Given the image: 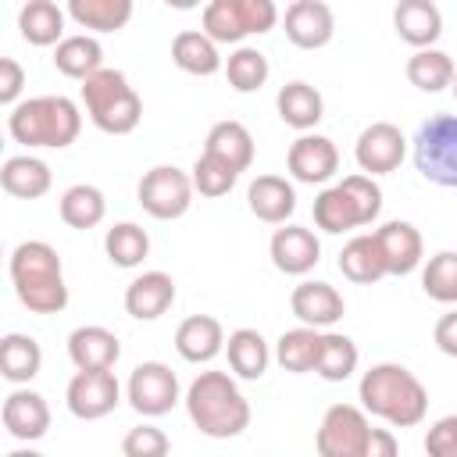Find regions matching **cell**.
<instances>
[{"label":"cell","instance_id":"6da1fadb","mask_svg":"<svg viewBox=\"0 0 457 457\" xmlns=\"http://www.w3.org/2000/svg\"><path fill=\"white\" fill-rule=\"evenodd\" d=\"M357 396H361V407L368 414L389 421L393 428H411L428 411V393H425L421 378L414 371H407L403 364H393V361L371 364L361 375Z\"/></svg>","mask_w":457,"mask_h":457},{"label":"cell","instance_id":"7a4b0ae2","mask_svg":"<svg viewBox=\"0 0 457 457\" xmlns=\"http://www.w3.org/2000/svg\"><path fill=\"white\" fill-rule=\"evenodd\" d=\"M11 282L21 307L32 314H61L68 307L61 257L43 239H25L11 250Z\"/></svg>","mask_w":457,"mask_h":457},{"label":"cell","instance_id":"3957f363","mask_svg":"<svg viewBox=\"0 0 457 457\" xmlns=\"http://www.w3.org/2000/svg\"><path fill=\"white\" fill-rule=\"evenodd\" d=\"M186 411L211 439H232L250 425V403L228 371H200L186 389Z\"/></svg>","mask_w":457,"mask_h":457},{"label":"cell","instance_id":"277c9868","mask_svg":"<svg viewBox=\"0 0 457 457\" xmlns=\"http://www.w3.org/2000/svg\"><path fill=\"white\" fill-rule=\"evenodd\" d=\"M7 132L21 146L64 150L79 139L82 114H79V104L68 96H32L7 114Z\"/></svg>","mask_w":457,"mask_h":457},{"label":"cell","instance_id":"5b68a950","mask_svg":"<svg viewBox=\"0 0 457 457\" xmlns=\"http://www.w3.org/2000/svg\"><path fill=\"white\" fill-rule=\"evenodd\" d=\"M382 211V189L368 175H346L343 182L321 189L314 196V225L328 236L371 225Z\"/></svg>","mask_w":457,"mask_h":457},{"label":"cell","instance_id":"8992f818","mask_svg":"<svg viewBox=\"0 0 457 457\" xmlns=\"http://www.w3.org/2000/svg\"><path fill=\"white\" fill-rule=\"evenodd\" d=\"M82 104L89 121L107 136H129L143 118V100L129 86L125 71L104 68L82 82Z\"/></svg>","mask_w":457,"mask_h":457},{"label":"cell","instance_id":"52a82bcc","mask_svg":"<svg viewBox=\"0 0 457 457\" xmlns=\"http://www.w3.org/2000/svg\"><path fill=\"white\" fill-rule=\"evenodd\" d=\"M414 168L421 179L457 189V114H432L414 132Z\"/></svg>","mask_w":457,"mask_h":457},{"label":"cell","instance_id":"ba28073f","mask_svg":"<svg viewBox=\"0 0 457 457\" xmlns=\"http://www.w3.org/2000/svg\"><path fill=\"white\" fill-rule=\"evenodd\" d=\"M278 7L271 0H211L204 7V36L214 43H243L246 36L271 32Z\"/></svg>","mask_w":457,"mask_h":457},{"label":"cell","instance_id":"9c48e42d","mask_svg":"<svg viewBox=\"0 0 457 457\" xmlns=\"http://www.w3.org/2000/svg\"><path fill=\"white\" fill-rule=\"evenodd\" d=\"M193 193H196V189H193L189 171H182V168H175V164H157V168L143 171L139 189H136L139 207H143L150 218H157V221H175V218H182V214L189 211V204H193Z\"/></svg>","mask_w":457,"mask_h":457},{"label":"cell","instance_id":"30bf717a","mask_svg":"<svg viewBox=\"0 0 457 457\" xmlns=\"http://www.w3.org/2000/svg\"><path fill=\"white\" fill-rule=\"evenodd\" d=\"M368 436H371V425L364 407L332 403L318 425L314 446H318V457H364Z\"/></svg>","mask_w":457,"mask_h":457},{"label":"cell","instance_id":"8fae6325","mask_svg":"<svg viewBox=\"0 0 457 457\" xmlns=\"http://www.w3.org/2000/svg\"><path fill=\"white\" fill-rule=\"evenodd\" d=\"M125 396H129V403H132L136 414L161 418V414H168L179 403V378H175V371L168 364L143 361V364L132 368L129 386H125Z\"/></svg>","mask_w":457,"mask_h":457},{"label":"cell","instance_id":"7c38bea8","mask_svg":"<svg viewBox=\"0 0 457 457\" xmlns=\"http://www.w3.org/2000/svg\"><path fill=\"white\" fill-rule=\"evenodd\" d=\"M68 411L82 421H96V418H107L118 400H121V386L114 378V371H75L71 382H68Z\"/></svg>","mask_w":457,"mask_h":457},{"label":"cell","instance_id":"4fadbf2b","mask_svg":"<svg viewBox=\"0 0 457 457\" xmlns=\"http://www.w3.org/2000/svg\"><path fill=\"white\" fill-rule=\"evenodd\" d=\"M403 154H407V139H403V132L393 121H371L357 136V146H353V157H357L361 171H368V175L396 171Z\"/></svg>","mask_w":457,"mask_h":457},{"label":"cell","instance_id":"5bb4252c","mask_svg":"<svg viewBox=\"0 0 457 457\" xmlns=\"http://www.w3.org/2000/svg\"><path fill=\"white\" fill-rule=\"evenodd\" d=\"M286 168L296 182H307V186H318V182H328L339 168V150L328 136H318V132H303L289 154H286Z\"/></svg>","mask_w":457,"mask_h":457},{"label":"cell","instance_id":"9a60e30c","mask_svg":"<svg viewBox=\"0 0 457 457\" xmlns=\"http://www.w3.org/2000/svg\"><path fill=\"white\" fill-rule=\"evenodd\" d=\"M336 36V14L325 0H296L286 7V39L300 50H321Z\"/></svg>","mask_w":457,"mask_h":457},{"label":"cell","instance_id":"2e32d148","mask_svg":"<svg viewBox=\"0 0 457 457\" xmlns=\"http://www.w3.org/2000/svg\"><path fill=\"white\" fill-rule=\"evenodd\" d=\"M289 311H293L307 328H332V325L346 314V303H343V296H339L336 286L318 282V278H307V282L293 286V293H289Z\"/></svg>","mask_w":457,"mask_h":457},{"label":"cell","instance_id":"e0dca14e","mask_svg":"<svg viewBox=\"0 0 457 457\" xmlns=\"http://www.w3.org/2000/svg\"><path fill=\"white\" fill-rule=\"evenodd\" d=\"M268 253H271V264L282 275H307L321 261V243L303 225H282V228H275V236L268 243Z\"/></svg>","mask_w":457,"mask_h":457},{"label":"cell","instance_id":"ac0fdd59","mask_svg":"<svg viewBox=\"0 0 457 457\" xmlns=\"http://www.w3.org/2000/svg\"><path fill=\"white\" fill-rule=\"evenodd\" d=\"M68 357L79 371H111L121 357V343L104 325H79L68 336Z\"/></svg>","mask_w":457,"mask_h":457},{"label":"cell","instance_id":"d6986e66","mask_svg":"<svg viewBox=\"0 0 457 457\" xmlns=\"http://www.w3.org/2000/svg\"><path fill=\"white\" fill-rule=\"evenodd\" d=\"M375 243L386 261V275H411L421 264V232L411 221H386L375 228Z\"/></svg>","mask_w":457,"mask_h":457},{"label":"cell","instance_id":"ffe728a7","mask_svg":"<svg viewBox=\"0 0 457 457\" xmlns=\"http://www.w3.org/2000/svg\"><path fill=\"white\" fill-rule=\"evenodd\" d=\"M175 303V278L168 271H143L125 289V311L136 321H157Z\"/></svg>","mask_w":457,"mask_h":457},{"label":"cell","instance_id":"44dd1931","mask_svg":"<svg viewBox=\"0 0 457 457\" xmlns=\"http://www.w3.org/2000/svg\"><path fill=\"white\" fill-rule=\"evenodd\" d=\"M175 350L189 364H207L225 350V328L211 314H189L175 328Z\"/></svg>","mask_w":457,"mask_h":457},{"label":"cell","instance_id":"7402d4cb","mask_svg":"<svg viewBox=\"0 0 457 457\" xmlns=\"http://www.w3.org/2000/svg\"><path fill=\"white\" fill-rule=\"evenodd\" d=\"M4 428L21 439V443H32V439H43L46 428H50V407L39 393L32 389H14L7 393L4 400Z\"/></svg>","mask_w":457,"mask_h":457},{"label":"cell","instance_id":"603a6c76","mask_svg":"<svg viewBox=\"0 0 457 457\" xmlns=\"http://www.w3.org/2000/svg\"><path fill=\"white\" fill-rule=\"evenodd\" d=\"M393 25L396 36L414 50H432V43L443 36V14L432 0H400L393 11Z\"/></svg>","mask_w":457,"mask_h":457},{"label":"cell","instance_id":"cb8c5ba5","mask_svg":"<svg viewBox=\"0 0 457 457\" xmlns=\"http://www.w3.org/2000/svg\"><path fill=\"white\" fill-rule=\"evenodd\" d=\"M246 204L257 221L286 225V218H293V211H296V189L282 175H257L246 189Z\"/></svg>","mask_w":457,"mask_h":457},{"label":"cell","instance_id":"d4e9b609","mask_svg":"<svg viewBox=\"0 0 457 457\" xmlns=\"http://www.w3.org/2000/svg\"><path fill=\"white\" fill-rule=\"evenodd\" d=\"M50 164L32 157V154H18V157H7L4 168H0V186L4 193L18 196V200H39L50 193Z\"/></svg>","mask_w":457,"mask_h":457},{"label":"cell","instance_id":"484cf974","mask_svg":"<svg viewBox=\"0 0 457 457\" xmlns=\"http://www.w3.org/2000/svg\"><path fill=\"white\" fill-rule=\"evenodd\" d=\"M275 111L289 129L311 132L325 118V100L311 82H286L275 96Z\"/></svg>","mask_w":457,"mask_h":457},{"label":"cell","instance_id":"4316f807","mask_svg":"<svg viewBox=\"0 0 457 457\" xmlns=\"http://www.w3.org/2000/svg\"><path fill=\"white\" fill-rule=\"evenodd\" d=\"M204 154L225 161L236 171H246L253 164V136L243 121H232V118L218 121V125H211V132L204 139Z\"/></svg>","mask_w":457,"mask_h":457},{"label":"cell","instance_id":"83f0119b","mask_svg":"<svg viewBox=\"0 0 457 457\" xmlns=\"http://www.w3.org/2000/svg\"><path fill=\"white\" fill-rule=\"evenodd\" d=\"M339 271H343V278H350L353 286H371V282L386 278V261H382V250H378V243H375V232L353 236V239L339 250Z\"/></svg>","mask_w":457,"mask_h":457},{"label":"cell","instance_id":"f1b7e54d","mask_svg":"<svg viewBox=\"0 0 457 457\" xmlns=\"http://www.w3.org/2000/svg\"><path fill=\"white\" fill-rule=\"evenodd\" d=\"M18 32L32 46H57L64 39V11L54 0H29L18 11Z\"/></svg>","mask_w":457,"mask_h":457},{"label":"cell","instance_id":"f546056e","mask_svg":"<svg viewBox=\"0 0 457 457\" xmlns=\"http://www.w3.org/2000/svg\"><path fill=\"white\" fill-rule=\"evenodd\" d=\"M171 61L175 68H182L186 75H214L225 68L221 54H218V43L204 36V29H186L171 39Z\"/></svg>","mask_w":457,"mask_h":457},{"label":"cell","instance_id":"4dcf8cb0","mask_svg":"<svg viewBox=\"0 0 457 457\" xmlns=\"http://www.w3.org/2000/svg\"><path fill=\"white\" fill-rule=\"evenodd\" d=\"M54 68L68 79H93L96 71H104V46L93 36H64L54 46Z\"/></svg>","mask_w":457,"mask_h":457},{"label":"cell","instance_id":"1f68e13d","mask_svg":"<svg viewBox=\"0 0 457 457\" xmlns=\"http://www.w3.org/2000/svg\"><path fill=\"white\" fill-rule=\"evenodd\" d=\"M39 368H43V350H39V343L32 336L7 332L0 339V375L7 382L25 386V382H32L39 375Z\"/></svg>","mask_w":457,"mask_h":457},{"label":"cell","instance_id":"d6a6232c","mask_svg":"<svg viewBox=\"0 0 457 457\" xmlns=\"http://www.w3.org/2000/svg\"><path fill=\"white\" fill-rule=\"evenodd\" d=\"M225 353H228V368L246 382H257L271 361V350L257 328H236L225 339Z\"/></svg>","mask_w":457,"mask_h":457},{"label":"cell","instance_id":"836d02e7","mask_svg":"<svg viewBox=\"0 0 457 457\" xmlns=\"http://www.w3.org/2000/svg\"><path fill=\"white\" fill-rule=\"evenodd\" d=\"M68 18L93 32H118L132 18V0H68Z\"/></svg>","mask_w":457,"mask_h":457},{"label":"cell","instance_id":"e575fe53","mask_svg":"<svg viewBox=\"0 0 457 457\" xmlns=\"http://www.w3.org/2000/svg\"><path fill=\"white\" fill-rule=\"evenodd\" d=\"M104 214H107V200H104V193L96 186L79 182V186L64 189V196H61V221L68 228H79V232L96 228L104 221Z\"/></svg>","mask_w":457,"mask_h":457},{"label":"cell","instance_id":"d590c367","mask_svg":"<svg viewBox=\"0 0 457 457\" xmlns=\"http://www.w3.org/2000/svg\"><path fill=\"white\" fill-rule=\"evenodd\" d=\"M357 343L343 332H321V346H318V361H314V371L325 378V382H346L353 371H357Z\"/></svg>","mask_w":457,"mask_h":457},{"label":"cell","instance_id":"8d00e7d4","mask_svg":"<svg viewBox=\"0 0 457 457\" xmlns=\"http://www.w3.org/2000/svg\"><path fill=\"white\" fill-rule=\"evenodd\" d=\"M403 71H407V82L418 86L421 93H439V89L453 86V75H457L450 54H443L436 46L432 50H414L407 57V68Z\"/></svg>","mask_w":457,"mask_h":457},{"label":"cell","instance_id":"74e56055","mask_svg":"<svg viewBox=\"0 0 457 457\" xmlns=\"http://www.w3.org/2000/svg\"><path fill=\"white\" fill-rule=\"evenodd\" d=\"M318 346H321V332L300 325V328H289V332L278 336V343H275V361L282 364V371L303 375V371H314Z\"/></svg>","mask_w":457,"mask_h":457},{"label":"cell","instance_id":"f35d334b","mask_svg":"<svg viewBox=\"0 0 457 457\" xmlns=\"http://www.w3.org/2000/svg\"><path fill=\"white\" fill-rule=\"evenodd\" d=\"M104 250H107L111 264H118V268H139L146 261V253H150V236L136 221H118V225L107 228Z\"/></svg>","mask_w":457,"mask_h":457},{"label":"cell","instance_id":"ab89813d","mask_svg":"<svg viewBox=\"0 0 457 457\" xmlns=\"http://www.w3.org/2000/svg\"><path fill=\"white\" fill-rule=\"evenodd\" d=\"M268 57L257 46H236L225 61V79L236 93H253L268 82Z\"/></svg>","mask_w":457,"mask_h":457},{"label":"cell","instance_id":"60d3db41","mask_svg":"<svg viewBox=\"0 0 457 457\" xmlns=\"http://www.w3.org/2000/svg\"><path fill=\"white\" fill-rule=\"evenodd\" d=\"M421 289L436 303H457V253L439 250L421 271Z\"/></svg>","mask_w":457,"mask_h":457},{"label":"cell","instance_id":"b9f144b4","mask_svg":"<svg viewBox=\"0 0 457 457\" xmlns=\"http://www.w3.org/2000/svg\"><path fill=\"white\" fill-rule=\"evenodd\" d=\"M189 179H193V189H196L200 196H225V193L236 186L239 171L228 168L225 161L211 157V154H200L196 164H193V171H189Z\"/></svg>","mask_w":457,"mask_h":457},{"label":"cell","instance_id":"7bdbcfd3","mask_svg":"<svg viewBox=\"0 0 457 457\" xmlns=\"http://www.w3.org/2000/svg\"><path fill=\"white\" fill-rule=\"evenodd\" d=\"M125 457H168V436L157 425H136L121 439Z\"/></svg>","mask_w":457,"mask_h":457},{"label":"cell","instance_id":"ee69618b","mask_svg":"<svg viewBox=\"0 0 457 457\" xmlns=\"http://www.w3.org/2000/svg\"><path fill=\"white\" fill-rule=\"evenodd\" d=\"M425 453L428 457H457V414L439 418L425 432Z\"/></svg>","mask_w":457,"mask_h":457},{"label":"cell","instance_id":"f6af8a7d","mask_svg":"<svg viewBox=\"0 0 457 457\" xmlns=\"http://www.w3.org/2000/svg\"><path fill=\"white\" fill-rule=\"evenodd\" d=\"M21 86H25V68L14 57H0V104H7L14 111Z\"/></svg>","mask_w":457,"mask_h":457},{"label":"cell","instance_id":"bcb514c9","mask_svg":"<svg viewBox=\"0 0 457 457\" xmlns=\"http://www.w3.org/2000/svg\"><path fill=\"white\" fill-rule=\"evenodd\" d=\"M432 339H436L439 353H446V357H457V311H446V314L436 321V328H432Z\"/></svg>","mask_w":457,"mask_h":457},{"label":"cell","instance_id":"7dc6e473","mask_svg":"<svg viewBox=\"0 0 457 457\" xmlns=\"http://www.w3.org/2000/svg\"><path fill=\"white\" fill-rule=\"evenodd\" d=\"M364 457H400L396 436H393L389 428H371L368 446H364Z\"/></svg>","mask_w":457,"mask_h":457},{"label":"cell","instance_id":"c3c4849f","mask_svg":"<svg viewBox=\"0 0 457 457\" xmlns=\"http://www.w3.org/2000/svg\"><path fill=\"white\" fill-rule=\"evenodd\" d=\"M7 457H43L39 450H32V446H18V450H11Z\"/></svg>","mask_w":457,"mask_h":457},{"label":"cell","instance_id":"681fc988","mask_svg":"<svg viewBox=\"0 0 457 457\" xmlns=\"http://www.w3.org/2000/svg\"><path fill=\"white\" fill-rule=\"evenodd\" d=\"M453 96H457V75H453Z\"/></svg>","mask_w":457,"mask_h":457}]
</instances>
